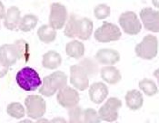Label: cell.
Listing matches in <instances>:
<instances>
[{
    "label": "cell",
    "instance_id": "d6a6232c",
    "mask_svg": "<svg viewBox=\"0 0 159 123\" xmlns=\"http://www.w3.org/2000/svg\"><path fill=\"white\" fill-rule=\"evenodd\" d=\"M56 121H62V122H66V121L64 119H54L52 121V122H56Z\"/></svg>",
    "mask_w": 159,
    "mask_h": 123
},
{
    "label": "cell",
    "instance_id": "d4e9b609",
    "mask_svg": "<svg viewBox=\"0 0 159 123\" xmlns=\"http://www.w3.org/2000/svg\"><path fill=\"white\" fill-rule=\"evenodd\" d=\"M14 45H15L16 52H17L18 60L24 59L25 62L28 61V58H29V45H28L27 42L23 40V39H19V40H16L14 43Z\"/></svg>",
    "mask_w": 159,
    "mask_h": 123
},
{
    "label": "cell",
    "instance_id": "3957f363",
    "mask_svg": "<svg viewBox=\"0 0 159 123\" xmlns=\"http://www.w3.org/2000/svg\"><path fill=\"white\" fill-rule=\"evenodd\" d=\"M158 51L157 38L153 35H147L135 45V54L143 60H153Z\"/></svg>",
    "mask_w": 159,
    "mask_h": 123
},
{
    "label": "cell",
    "instance_id": "4fadbf2b",
    "mask_svg": "<svg viewBox=\"0 0 159 123\" xmlns=\"http://www.w3.org/2000/svg\"><path fill=\"white\" fill-rule=\"evenodd\" d=\"M108 92H109L108 87L102 82L94 83L89 87V91H88L91 101L96 104L102 103L107 99Z\"/></svg>",
    "mask_w": 159,
    "mask_h": 123
},
{
    "label": "cell",
    "instance_id": "6da1fadb",
    "mask_svg": "<svg viewBox=\"0 0 159 123\" xmlns=\"http://www.w3.org/2000/svg\"><path fill=\"white\" fill-rule=\"evenodd\" d=\"M66 85V74L62 71H57L44 78L41 87L39 89V93L46 97H51Z\"/></svg>",
    "mask_w": 159,
    "mask_h": 123
},
{
    "label": "cell",
    "instance_id": "4dcf8cb0",
    "mask_svg": "<svg viewBox=\"0 0 159 123\" xmlns=\"http://www.w3.org/2000/svg\"><path fill=\"white\" fill-rule=\"evenodd\" d=\"M6 15V9H5V6L4 4L0 1V20L3 19L5 17Z\"/></svg>",
    "mask_w": 159,
    "mask_h": 123
},
{
    "label": "cell",
    "instance_id": "1f68e13d",
    "mask_svg": "<svg viewBox=\"0 0 159 123\" xmlns=\"http://www.w3.org/2000/svg\"><path fill=\"white\" fill-rule=\"evenodd\" d=\"M152 3L155 6V7H158V0H152Z\"/></svg>",
    "mask_w": 159,
    "mask_h": 123
},
{
    "label": "cell",
    "instance_id": "52a82bcc",
    "mask_svg": "<svg viewBox=\"0 0 159 123\" xmlns=\"http://www.w3.org/2000/svg\"><path fill=\"white\" fill-rule=\"evenodd\" d=\"M123 31L129 36H136L141 32L142 25L138 16L133 11H126L120 15L118 19Z\"/></svg>",
    "mask_w": 159,
    "mask_h": 123
},
{
    "label": "cell",
    "instance_id": "83f0119b",
    "mask_svg": "<svg viewBox=\"0 0 159 123\" xmlns=\"http://www.w3.org/2000/svg\"><path fill=\"white\" fill-rule=\"evenodd\" d=\"M110 6L106 4H99L94 9V15L98 20L105 19L110 15Z\"/></svg>",
    "mask_w": 159,
    "mask_h": 123
},
{
    "label": "cell",
    "instance_id": "603a6c76",
    "mask_svg": "<svg viewBox=\"0 0 159 123\" xmlns=\"http://www.w3.org/2000/svg\"><path fill=\"white\" fill-rule=\"evenodd\" d=\"M138 86L140 88V90L149 97H152V96H155L157 91H158V89L157 86L156 84V83L150 79H143L139 82L138 83Z\"/></svg>",
    "mask_w": 159,
    "mask_h": 123
},
{
    "label": "cell",
    "instance_id": "8992f818",
    "mask_svg": "<svg viewBox=\"0 0 159 123\" xmlns=\"http://www.w3.org/2000/svg\"><path fill=\"white\" fill-rule=\"evenodd\" d=\"M26 114L33 120L42 118L47 111V104L45 100L40 95H29L25 100Z\"/></svg>",
    "mask_w": 159,
    "mask_h": 123
},
{
    "label": "cell",
    "instance_id": "9c48e42d",
    "mask_svg": "<svg viewBox=\"0 0 159 123\" xmlns=\"http://www.w3.org/2000/svg\"><path fill=\"white\" fill-rule=\"evenodd\" d=\"M57 100L62 107L71 109L78 104L80 101V96L75 89L66 85L58 91L57 94Z\"/></svg>",
    "mask_w": 159,
    "mask_h": 123
},
{
    "label": "cell",
    "instance_id": "f1b7e54d",
    "mask_svg": "<svg viewBox=\"0 0 159 123\" xmlns=\"http://www.w3.org/2000/svg\"><path fill=\"white\" fill-rule=\"evenodd\" d=\"M84 122L85 123H98L100 122V118L98 112L92 108L84 110Z\"/></svg>",
    "mask_w": 159,
    "mask_h": 123
},
{
    "label": "cell",
    "instance_id": "8fae6325",
    "mask_svg": "<svg viewBox=\"0 0 159 123\" xmlns=\"http://www.w3.org/2000/svg\"><path fill=\"white\" fill-rule=\"evenodd\" d=\"M73 27L74 37H78L82 41L88 40L92 36L94 24L91 19L87 17H78V15L75 19Z\"/></svg>",
    "mask_w": 159,
    "mask_h": 123
},
{
    "label": "cell",
    "instance_id": "44dd1931",
    "mask_svg": "<svg viewBox=\"0 0 159 123\" xmlns=\"http://www.w3.org/2000/svg\"><path fill=\"white\" fill-rule=\"evenodd\" d=\"M37 36L41 42L45 44H50L56 40L57 30L50 25H41L37 30Z\"/></svg>",
    "mask_w": 159,
    "mask_h": 123
},
{
    "label": "cell",
    "instance_id": "9a60e30c",
    "mask_svg": "<svg viewBox=\"0 0 159 123\" xmlns=\"http://www.w3.org/2000/svg\"><path fill=\"white\" fill-rule=\"evenodd\" d=\"M18 60L17 52L14 44H5L0 46V62L7 65L12 66Z\"/></svg>",
    "mask_w": 159,
    "mask_h": 123
},
{
    "label": "cell",
    "instance_id": "7402d4cb",
    "mask_svg": "<svg viewBox=\"0 0 159 123\" xmlns=\"http://www.w3.org/2000/svg\"><path fill=\"white\" fill-rule=\"evenodd\" d=\"M38 23V18L34 14H26L20 19L18 29L22 32H29L33 30Z\"/></svg>",
    "mask_w": 159,
    "mask_h": 123
},
{
    "label": "cell",
    "instance_id": "277c9868",
    "mask_svg": "<svg viewBox=\"0 0 159 123\" xmlns=\"http://www.w3.org/2000/svg\"><path fill=\"white\" fill-rule=\"evenodd\" d=\"M94 36L99 43H110L118 41L122 36V32L116 25L109 22H104L95 31Z\"/></svg>",
    "mask_w": 159,
    "mask_h": 123
},
{
    "label": "cell",
    "instance_id": "4316f807",
    "mask_svg": "<svg viewBox=\"0 0 159 123\" xmlns=\"http://www.w3.org/2000/svg\"><path fill=\"white\" fill-rule=\"evenodd\" d=\"M69 122L82 123L84 122V110L79 106H75L69 109L68 111Z\"/></svg>",
    "mask_w": 159,
    "mask_h": 123
},
{
    "label": "cell",
    "instance_id": "484cf974",
    "mask_svg": "<svg viewBox=\"0 0 159 123\" xmlns=\"http://www.w3.org/2000/svg\"><path fill=\"white\" fill-rule=\"evenodd\" d=\"M79 64L84 68V70L86 71V74L89 77L98 74V70H99L98 63L92 58H84L79 62Z\"/></svg>",
    "mask_w": 159,
    "mask_h": 123
},
{
    "label": "cell",
    "instance_id": "5b68a950",
    "mask_svg": "<svg viewBox=\"0 0 159 123\" xmlns=\"http://www.w3.org/2000/svg\"><path fill=\"white\" fill-rule=\"evenodd\" d=\"M122 107L121 100L116 97L109 98L99 109L98 116L100 121L114 122L118 119V111Z\"/></svg>",
    "mask_w": 159,
    "mask_h": 123
},
{
    "label": "cell",
    "instance_id": "f546056e",
    "mask_svg": "<svg viewBox=\"0 0 159 123\" xmlns=\"http://www.w3.org/2000/svg\"><path fill=\"white\" fill-rule=\"evenodd\" d=\"M8 66L3 64L1 62H0V78H3L4 76H6L7 73H8Z\"/></svg>",
    "mask_w": 159,
    "mask_h": 123
},
{
    "label": "cell",
    "instance_id": "e0dca14e",
    "mask_svg": "<svg viewBox=\"0 0 159 123\" xmlns=\"http://www.w3.org/2000/svg\"><path fill=\"white\" fill-rule=\"evenodd\" d=\"M100 76L104 82L111 85L118 83L122 79L120 71L113 65H107L102 67L100 70Z\"/></svg>",
    "mask_w": 159,
    "mask_h": 123
},
{
    "label": "cell",
    "instance_id": "836d02e7",
    "mask_svg": "<svg viewBox=\"0 0 159 123\" xmlns=\"http://www.w3.org/2000/svg\"><path fill=\"white\" fill-rule=\"evenodd\" d=\"M38 121H43V120H38ZM44 121H48L47 120H44Z\"/></svg>",
    "mask_w": 159,
    "mask_h": 123
},
{
    "label": "cell",
    "instance_id": "ba28073f",
    "mask_svg": "<svg viewBox=\"0 0 159 123\" xmlns=\"http://www.w3.org/2000/svg\"><path fill=\"white\" fill-rule=\"evenodd\" d=\"M67 9L60 3H53L50 6L49 25L56 30L62 29L67 21Z\"/></svg>",
    "mask_w": 159,
    "mask_h": 123
},
{
    "label": "cell",
    "instance_id": "7c38bea8",
    "mask_svg": "<svg viewBox=\"0 0 159 123\" xmlns=\"http://www.w3.org/2000/svg\"><path fill=\"white\" fill-rule=\"evenodd\" d=\"M140 18L147 30L153 33H158L159 14L157 10L151 7L143 8L140 11Z\"/></svg>",
    "mask_w": 159,
    "mask_h": 123
},
{
    "label": "cell",
    "instance_id": "ffe728a7",
    "mask_svg": "<svg viewBox=\"0 0 159 123\" xmlns=\"http://www.w3.org/2000/svg\"><path fill=\"white\" fill-rule=\"evenodd\" d=\"M66 54L74 59H80L85 54V45L82 42L73 40L66 44Z\"/></svg>",
    "mask_w": 159,
    "mask_h": 123
},
{
    "label": "cell",
    "instance_id": "ac0fdd59",
    "mask_svg": "<svg viewBox=\"0 0 159 123\" xmlns=\"http://www.w3.org/2000/svg\"><path fill=\"white\" fill-rule=\"evenodd\" d=\"M125 103L126 106L131 111H138L142 108L144 104V98L142 93L138 90H130L125 94Z\"/></svg>",
    "mask_w": 159,
    "mask_h": 123
},
{
    "label": "cell",
    "instance_id": "30bf717a",
    "mask_svg": "<svg viewBox=\"0 0 159 123\" xmlns=\"http://www.w3.org/2000/svg\"><path fill=\"white\" fill-rule=\"evenodd\" d=\"M70 83L79 91H85L89 87V76L79 63L70 67Z\"/></svg>",
    "mask_w": 159,
    "mask_h": 123
},
{
    "label": "cell",
    "instance_id": "7a4b0ae2",
    "mask_svg": "<svg viewBox=\"0 0 159 123\" xmlns=\"http://www.w3.org/2000/svg\"><path fill=\"white\" fill-rule=\"evenodd\" d=\"M16 81L18 86L26 91H36L42 84L39 74L31 67H24L18 71L16 76Z\"/></svg>",
    "mask_w": 159,
    "mask_h": 123
},
{
    "label": "cell",
    "instance_id": "d6986e66",
    "mask_svg": "<svg viewBox=\"0 0 159 123\" xmlns=\"http://www.w3.org/2000/svg\"><path fill=\"white\" fill-rule=\"evenodd\" d=\"M62 63L61 55L56 51H48L42 57V65L44 68L54 70L58 68Z\"/></svg>",
    "mask_w": 159,
    "mask_h": 123
},
{
    "label": "cell",
    "instance_id": "5bb4252c",
    "mask_svg": "<svg viewBox=\"0 0 159 123\" xmlns=\"http://www.w3.org/2000/svg\"><path fill=\"white\" fill-rule=\"evenodd\" d=\"M96 61L104 65H114L120 60V54L117 51L110 48L98 50L95 56Z\"/></svg>",
    "mask_w": 159,
    "mask_h": 123
},
{
    "label": "cell",
    "instance_id": "2e32d148",
    "mask_svg": "<svg viewBox=\"0 0 159 123\" xmlns=\"http://www.w3.org/2000/svg\"><path fill=\"white\" fill-rule=\"evenodd\" d=\"M21 19L20 10L16 6H10L6 12L4 17V25L5 27L10 31L18 30V25Z\"/></svg>",
    "mask_w": 159,
    "mask_h": 123
},
{
    "label": "cell",
    "instance_id": "cb8c5ba5",
    "mask_svg": "<svg viewBox=\"0 0 159 123\" xmlns=\"http://www.w3.org/2000/svg\"><path fill=\"white\" fill-rule=\"evenodd\" d=\"M7 113L14 119H23L25 114L24 106L19 102H11L7 107Z\"/></svg>",
    "mask_w": 159,
    "mask_h": 123
}]
</instances>
